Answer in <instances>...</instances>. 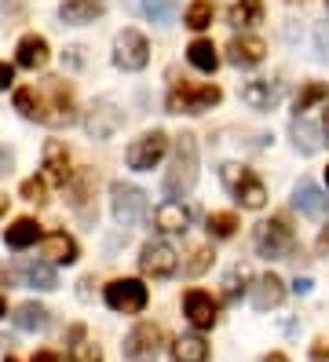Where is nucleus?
<instances>
[{"mask_svg":"<svg viewBox=\"0 0 329 362\" xmlns=\"http://www.w3.org/2000/svg\"><path fill=\"white\" fill-rule=\"evenodd\" d=\"M234 230H238V216H234V212H212V216H209V234H212V238H231Z\"/></svg>","mask_w":329,"mask_h":362,"instance_id":"nucleus-34","label":"nucleus"},{"mask_svg":"<svg viewBox=\"0 0 329 362\" xmlns=\"http://www.w3.org/2000/svg\"><path fill=\"white\" fill-rule=\"evenodd\" d=\"M121 124H125V114L110 99H96L92 106H88V114H84V132L92 139H110Z\"/></svg>","mask_w":329,"mask_h":362,"instance_id":"nucleus-12","label":"nucleus"},{"mask_svg":"<svg viewBox=\"0 0 329 362\" xmlns=\"http://www.w3.org/2000/svg\"><path fill=\"white\" fill-rule=\"evenodd\" d=\"M4 362H18V358H4Z\"/></svg>","mask_w":329,"mask_h":362,"instance_id":"nucleus-51","label":"nucleus"},{"mask_svg":"<svg viewBox=\"0 0 329 362\" xmlns=\"http://www.w3.org/2000/svg\"><path fill=\"white\" fill-rule=\"evenodd\" d=\"M11 81H15V70L8 66V62H0V88H8Z\"/></svg>","mask_w":329,"mask_h":362,"instance_id":"nucleus-41","label":"nucleus"},{"mask_svg":"<svg viewBox=\"0 0 329 362\" xmlns=\"http://www.w3.org/2000/svg\"><path fill=\"white\" fill-rule=\"evenodd\" d=\"M219 180H224V187H227L246 209H263V202H267V190H263V183L249 173L246 165L227 161L224 168H219Z\"/></svg>","mask_w":329,"mask_h":362,"instance_id":"nucleus-4","label":"nucleus"},{"mask_svg":"<svg viewBox=\"0 0 329 362\" xmlns=\"http://www.w3.org/2000/svg\"><path fill=\"white\" fill-rule=\"evenodd\" d=\"M103 300L110 311H117V315H139L150 300V293L139 279H114L106 289H103Z\"/></svg>","mask_w":329,"mask_h":362,"instance_id":"nucleus-6","label":"nucleus"},{"mask_svg":"<svg viewBox=\"0 0 329 362\" xmlns=\"http://www.w3.org/2000/svg\"><path fill=\"white\" fill-rule=\"evenodd\" d=\"M329 99V84L325 81H311V84H304V88L296 92V117H304V110H311L315 103Z\"/></svg>","mask_w":329,"mask_h":362,"instance_id":"nucleus-30","label":"nucleus"},{"mask_svg":"<svg viewBox=\"0 0 329 362\" xmlns=\"http://www.w3.org/2000/svg\"><path fill=\"white\" fill-rule=\"evenodd\" d=\"M128 4L154 23H172L175 11H180V0H128Z\"/></svg>","mask_w":329,"mask_h":362,"instance_id":"nucleus-28","label":"nucleus"},{"mask_svg":"<svg viewBox=\"0 0 329 362\" xmlns=\"http://www.w3.org/2000/svg\"><path fill=\"white\" fill-rule=\"evenodd\" d=\"M139 267L146 279H168L180 267V257H175V249L168 242H146L139 252Z\"/></svg>","mask_w":329,"mask_h":362,"instance_id":"nucleus-13","label":"nucleus"},{"mask_svg":"<svg viewBox=\"0 0 329 362\" xmlns=\"http://www.w3.org/2000/svg\"><path fill=\"white\" fill-rule=\"evenodd\" d=\"M11 161H15V158H11V151H8V146H0V180H4V176L11 173Z\"/></svg>","mask_w":329,"mask_h":362,"instance_id":"nucleus-40","label":"nucleus"},{"mask_svg":"<svg viewBox=\"0 0 329 362\" xmlns=\"http://www.w3.org/2000/svg\"><path fill=\"white\" fill-rule=\"evenodd\" d=\"M70 176H74V168H70V151H66V143L48 139V143H44V183L66 187Z\"/></svg>","mask_w":329,"mask_h":362,"instance_id":"nucleus-14","label":"nucleus"},{"mask_svg":"<svg viewBox=\"0 0 329 362\" xmlns=\"http://www.w3.org/2000/svg\"><path fill=\"white\" fill-rule=\"evenodd\" d=\"M183 23H187L190 30L212 26V0H194V4L187 8V15H183Z\"/></svg>","mask_w":329,"mask_h":362,"instance_id":"nucleus-33","label":"nucleus"},{"mask_svg":"<svg viewBox=\"0 0 329 362\" xmlns=\"http://www.w3.org/2000/svg\"><path fill=\"white\" fill-rule=\"evenodd\" d=\"M37 95V121L40 124H70L74 121V88L62 77H48L33 88Z\"/></svg>","mask_w":329,"mask_h":362,"instance_id":"nucleus-2","label":"nucleus"},{"mask_svg":"<svg viewBox=\"0 0 329 362\" xmlns=\"http://www.w3.org/2000/svg\"><path fill=\"white\" fill-rule=\"evenodd\" d=\"M219 99H224V92L216 84H180V88L168 92L165 106H168V114H205Z\"/></svg>","mask_w":329,"mask_h":362,"instance_id":"nucleus-5","label":"nucleus"},{"mask_svg":"<svg viewBox=\"0 0 329 362\" xmlns=\"http://www.w3.org/2000/svg\"><path fill=\"white\" fill-rule=\"evenodd\" d=\"M322 132H325V139H329V110L322 114Z\"/></svg>","mask_w":329,"mask_h":362,"instance_id":"nucleus-47","label":"nucleus"},{"mask_svg":"<svg viewBox=\"0 0 329 362\" xmlns=\"http://www.w3.org/2000/svg\"><path fill=\"white\" fill-rule=\"evenodd\" d=\"M161 348H165V329L154 326V322H139L125 337V355L132 362H154L161 355Z\"/></svg>","mask_w":329,"mask_h":362,"instance_id":"nucleus-9","label":"nucleus"},{"mask_svg":"<svg viewBox=\"0 0 329 362\" xmlns=\"http://www.w3.org/2000/svg\"><path fill=\"white\" fill-rule=\"evenodd\" d=\"M11 322H15L18 329H26V333H40V329H48L52 315H48V308H40V304L30 300V304H18V308H15Z\"/></svg>","mask_w":329,"mask_h":362,"instance_id":"nucleus-23","label":"nucleus"},{"mask_svg":"<svg viewBox=\"0 0 329 362\" xmlns=\"http://www.w3.org/2000/svg\"><path fill=\"white\" fill-rule=\"evenodd\" d=\"M15 110H18L22 117L37 121V95H33V88H18V92H15Z\"/></svg>","mask_w":329,"mask_h":362,"instance_id":"nucleus-35","label":"nucleus"},{"mask_svg":"<svg viewBox=\"0 0 329 362\" xmlns=\"http://www.w3.org/2000/svg\"><path fill=\"white\" fill-rule=\"evenodd\" d=\"M241 99L253 110H275L278 99H282V81H271V77H260V81H249L241 88Z\"/></svg>","mask_w":329,"mask_h":362,"instance_id":"nucleus-16","label":"nucleus"},{"mask_svg":"<svg viewBox=\"0 0 329 362\" xmlns=\"http://www.w3.org/2000/svg\"><path fill=\"white\" fill-rule=\"evenodd\" d=\"M263 362H289V358H285L282 351H275V355H267V358H263Z\"/></svg>","mask_w":329,"mask_h":362,"instance_id":"nucleus-46","label":"nucleus"},{"mask_svg":"<svg viewBox=\"0 0 329 362\" xmlns=\"http://www.w3.org/2000/svg\"><path fill=\"white\" fill-rule=\"evenodd\" d=\"M293 289H296V293H307V289H311V279H296Z\"/></svg>","mask_w":329,"mask_h":362,"instance_id":"nucleus-45","label":"nucleus"},{"mask_svg":"<svg viewBox=\"0 0 329 362\" xmlns=\"http://www.w3.org/2000/svg\"><path fill=\"white\" fill-rule=\"evenodd\" d=\"M103 15V0H62L59 18L70 26H84V23H96Z\"/></svg>","mask_w":329,"mask_h":362,"instance_id":"nucleus-22","label":"nucleus"},{"mask_svg":"<svg viewBox=\"0 0 329 362\" xmlns=\"http://www.w3.org/2000/svg\"><path fill=\"white\" fill-rule=\"evenodd\" d=\"M285 300V286L278 274H260V279L253 282V308L256 311H271Z\"/></svg>","mask_w":329,"mask_h":362,"instance_id":"nucleus-17","label":"nucleus"},{"mask_svg":"<svg viewBox=\"0 0 329 362\" xmlns=\"http://www.w3.org/2000/svg\"><path fill=\"white\" fill-rule=\"evenodd\" d=\"M44 257H48L52 264H74L77 260V242L66 230H55V234L44 238Z\"/></svg>","mask_w":329,"mask_h":362,"instance_id":"nucleus-25","label":"nucleus"},{"mask_svg":"<svg viewBox=\"0 0 329 362\" xmlns=\"http://www.w3.org/2000/svg\"><path fill=\"white\" fill-rule=\"evenodd\" d=\"M8 212V194H0V216Z\"/></svg>","mask_w":329,"mask_h":362,"instance_id":"nucleus-48","label":"nucleus"},{"mask_svg":"<svg viewBox=\"0 0 329 362\" xmlns=\"http://www.w3.org/2000/svg\"><path fill=\"white\" fill-rule=\"evenodd\" d=\"M209 264H212V249H197L187 260V274H202V271H209Z\"/></svg>","mask_w":329,"mask_h":362,"instance_id":"nucleus-37","label":"nucleus"},{"mask_svg":"<svg viewBox=\"0 0 329 362\" xmlns=\"http://www.w3.org/2000/svg\"><path fill=\"white\" fill-rule=\"evenodd\" d=\"M33 362H62V355H59V351H37Z\"/></svg>","mask_w":329,"mask_h":362,"instance_id":"nucleus-42","label":"nucleus"},{"mask_svg":"<svg viewBox=\"0 0 329 362\" xmlns=\"http://www.w3.org/2000/svg\"><path fill=\"white\" fill-rule=\"evenodd\" d=\"M293 202H296L300 212H307V216H325V209H329V198L322 194V187H315L311 180H300L296 183Z\"/></svg>","mask_w":329,"mask_h":362,"instance_id":"nucleus-21","label":"nucleus"},{"mask_svg":"<svg viewBox=\"0 0 329 362\" xmlns=\"http://www.w3.org/2000/svg\"><path fill=\"white\" fill-rule=\"evenodd\" d=\"M256 252L267 260H285L289 252H296V234L285 216H271L256 227Z\"/></svg>","mask_w":329,"mask_h":362,"instance_id":"nucleus-3","label":"nucleus"},{"mask_svg":"<svg viewBox=\"0 0 329 362\" xmlns=\"http://www.w3.org/2000/svg\"><path fill=\"white\" fill-rule=\"evenodd\" d=\"M146 62H150V40L139 30H121L114 37V66L136 74V70L146 66Z\"/></svg>","mask_w":329,"mask_h":362,"instance_id":"nucleus-7","label":"nucleus"},{"mask_svg":"<svg viewBox=\"0 0 329 362\" xmlns=\"http://www.w3.org/2000/svg\"><path fill=\"white\" fill-rule=\"evenodd\" d=\"M325 358H329V348L325 344H315L311 348V362H325Z\"/></svg>","mask_w":329,"mask_h":362,"instance_id":"nucleus-43","label":"nucleus"},{"mask_svg":"<svg viewBox=\"0 0 329 362\" xmlns=\"http://www.w3.org/2000/svg\"><path fill=\"white\" fill-rule=\"evenodd\" d=\"M165 151H168V136L161 129L143 132L139 139H132V146H128V168H136V173H150V168L165 158Z\"/></svg>","mask_w":329,"mask_h":362,"instance_id":"nucleus-10","label":"nucleus"},{"mask_svg":"<svg viewBox=\"0 0 329 362\" xmlns=\"http://www.w3.org/2000/svg\"><path fill=\"white\" fill-rule=\"evenodd\" d=\"M154 223H158V230H165V234H183L190 227V209L183 202H165V205H158V212H154Z\"/></svg>","mask_w":329,"mask_h":362,"instance_id":"nucleus-20","label":"nucleus"},{"mask_svg":"<svg viewBox=\"0 0 329 362\" xmlns=\"http://www.w3.org/2000/svg\"><path fill=\"white\" fill-rule=\"evenodd\" d=\"M187 59H190V66H197L202 74H212L216 66H219V55H216V45L212 40H205V37H197V40H190V48H187Z\"/></svg>","mask_w":329,"mask_h":362,"instance_id":"nucleus-27","label":"nucleus"},{"mask_svg":"<svg viewBox=\"0 0 329 362\" xmlns=\"http://www.w3.org/2000/svg\"><path fill=\"white\" fill-rule=\"evenodd\" d=\"M172 362H209V344L202 337H180L172 340Z\"/></svg>","mask_w":329,"mask_h":362,"instance_id":"nucleus-26","label":"nucleus"},{"mask_svg":"<svg viewBox=\"0 0 329 362\" xmlns=\"http://www.w3.org/2000/svg\"><path fill=\"white\" fill-rule=\"evenodd\" d=\"M15 62L22 70H40L44 62H48V40H44L40 33H26L18 40V48H15Z\"/></svg>","mask_w":329,"mask_h":362,"instance_id":"nucleus-19","label":"nucleus"},{"mask_svg":"<svg viewBox=\"0 0 329 362\" xmlns=\"http://www.w3.org/2000/svg\"><path fill=\"white\" fill-rule=\"evenodd\" d=\"M183 315L190 318V326L197 329H212L216 326V300H212V293L205 289H190L183 296Z\"/></svg>","mask_w":329,"mask_h":362,"instance_id":"nucleus-15","label":"nucleus"},{"mask_svg":"<svg viewBox=\"0 0 329 362\" xmlns=\"http://www.w3.org/2000/svg\"><path fill=\"white\" fill-rule=\"evenodd\" d=\"M325 183H329V168H325Z\"/></svg>","mask_w":329,"mask_h":362,"instance_id":"nucleus-50","label":"nucleus"},{"mask_svg":"<svg viewBox=\"0 0 329 362\" xmlns=\"http://www.w3.org/2000/svg\"><path fill=\"white\" fill-rule=\"evenodd\" d=\"M8 315V300H4V296H0V318H4Z\"/></svg>","mask_w":329,"mask_h":362,"instance_id":"nucleus-49","label":"nucleus"},{"mask_svg":"<svg viewBox=\"0 0 329 362\" xmlns=\"http://www.w3.org/2000/svg\"><path fill=\"white\" fill-rule=\"evenodd\" d=\"M318 252L329 257V227H322V234H318Z\"/></svg>","mask_w":329,"mask_h":362,"instance_id":"nucleus-44","label":"nucleus"},{"mask_svg":"<svg viewBox=\"0 0 329 362\" xmlns=\"http://www.w3.org/2000/svg\"><path fill=\"white\" fill-rule=\"evenodd\" d=\"M289 136H293V143H296V151H304V154H315V151H318V136H315V129H311L304 117L293 121Z\"/></svg>","mask_w":329,"mask_h":362,"instance_id":"nucleus-32","label":"nucleus"},{"mask_svg":"<svg viewBox=\"0 0 329 362\" xmlns=\"http://www.w3.org/2000/svg\"><path fill=\"white\" fill-rule=\"evenodd\" d=\"M194 183H197V139L190 132H183L180 139H175L172 165L165 173V194H168V202L190 194Z\"/></svg>","mask_w":329,"mask_h":362,"instance_id":"nucleus-1","label":"nucleus"},{"mask_svg":"<svg viewBox=\"0 0 329 362\" xmlns=\"http://www.w3.org/2000/svg\"><path fill=\"white\" fill-rule=\"evenodd\" d=\"M263 18V0H234V8H231V26H256Z\"/></svg>","mask_w":329,"mask_h":362,"instance_id":"nucleus-29","label":"nucleus"},{"mask_svg":"<svg viewBox=\"0 0 329 362\" xmlns=\"http://www.w3.org/2000/svg\"><path fill=\"white\" fill-rule=\"evenodd\" d=\"M249 279H253L249 267H246V264H234V267L224 274V296H227V300H238V296L246 293V282H249Z\"/></svg>","mask_w":329,"mask_h":362,"instance_id":"nucleus-31","label":"nucleus"},{"mask_svg":"<svg viewBox=\"0 0 329 362\" xmlns=\"http://www.w3.org/2000/svg\"><path fill=\"white\" fill-rule=\"evenodd\" d=\"M74 362H103V351L96 344H74Z\"/></svg>","mask_w":329,"mask_h":362,"instance_id":"nucleus-38","label":"nucleus"},{"mask_svg":"<svg viewBox=\"0 0 329 362\" xmlns=\"http://www.w3.org/2000/svg\"><path fill=\"white\" fill-rule=\"evenodd\" d=\"M110 209H114V220L121 227H132L146 216V194L132 183H114L110 187Z\"/></svg>","mask_w":329,"mask_h":362,"instance_id":"nucleus-8","label":"nucleus"},{"mask_svg":"<svg viewBox=\"0 0 329 362\" xmlns=\"http://www.w3.org/2000/svg\"><path fill=\"white\" fill-rule=\"evenodd\" d=\"M37 238H40V223H37L33 216H18V220L4 230L8 249H30Z\"/></svg>","mask_w":329,"mask_h":362,"instance_id":"nucleus-24","label":"nucleus"},{"mask_svg":"<svg viewBox=\"0 0 329 362\" xmlns=\"http://www.w3.org/2000/svg\"><path fill=\"white\" fill-rule=\"evenodd\" d=\"M263 55H267V45L260 37H234L227 45V59L234 66H256V62H263Z\"/></svg>","mask_w":329,"mask_h":362,"instance_id":"nucleus-18","label":"nucleus"},{"mask_svg":"<svg viewBox=\"0 0 329 362\" xmlns=\"http://www.w3.org/2000/svg\"><path fill=\"white\" fill-rule=\"evenodd\" d=\"M0 274H4L8 282L30 286V289H55V286H59L52 264H44V260H15L11 267H4Z\"/></svg>","mask_w":329,"mask_h":362,"instance_id":"nucleus-11","label":"nucleus"},{"mask_svg":"<svg viewBox=\"0 0 329 362\" xmlns=\"http://www.w3.org/2000/svg\"><path fill=\"white\" fill-rule=\"evenodd\" d=\"M22 198H26V202H33V205H44V202H48V183H44V180H26V183H22Z\"/></svg>","mask_w":329,"mask_h":362,"instance_id":"nucleus-36","label":"nucleus"},{"mask_svg":"<svg viewBox=\"0 0 329 362\" xmlns=\"http://www.w3.org/2000/svg\"><path fill=\"white\" fill-rule=\"evenodd\" d=\"M315 48H318V59L329 62V23H322V26L315 30Z\"/></svg>","mask_w":329,"mask_h":362,"instance_id":"nucleus-39","label":"nucleus"}]
</instances>
